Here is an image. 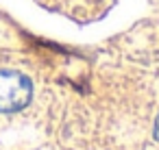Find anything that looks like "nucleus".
I'll return each instance as SVG.
<instances>
[{"label": "nucleus", "instance_id": "nucleus-2", "mask_svg": "<svg viewBox=\"0 0 159 150\" xmlns=\"http://www.w3.org/2000/svg\"><path fill=\"white\" fill-rule=\"evenodd\" d=\"M155 139L159 141V115H157V122H155Z\"/></svg>", "mask_w": 159, "mask_h": 150}, {"label": "nucleus", "instance_id": "nucleus-1", "mask_svg": "<svg viewBox=\"0 0 159 150\" xmlns=\"http://www.w3.org/2000/svg\"><path fill=\"white\" fill-rule=\"evenodd\" d=\"M31 96H33V85L24 74L16 70L0 72V111L2 113H13L24 109L31 102Z\"/></svg>", "mask_w": 159, "mask_h": 150}]
</instances>
